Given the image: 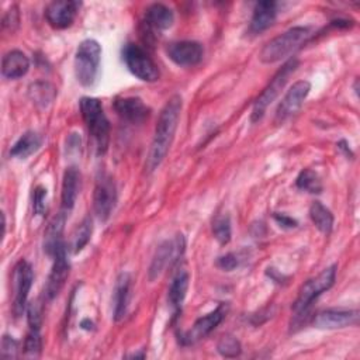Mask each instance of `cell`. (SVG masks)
I'll return each mask as SVG.
<instances>
[{
	"instance_id": "cell-1",
	"label": "cell",
	"mask_w": 360,
	"mask_h": 360,
	"mask_svg": "<svg viewBox=\"0 0 360 360\" xmlns=\"http://www.w3.org/2000/svg\"><path fill=\"white\" fill-rule=\"evenodd\" d=\"M181 105H183L181 97L179 94H174L166 101L165 107L159 114L152 145L146 159V167L149 172H153L160 166V163L165 160L170 149V145L173 142V138L177 129Z\"/></svg>"
},
{
	"instance_id": "cell-2",
	"label": "cell",
	"mask_w": 360,
	"mask_h": 360,
	"mask_svg": "<svg viewBox=\"0 0 360 360\" xmlns=\"http://www.w3.org/2000/svg\"><path fill=\"white\" fill-rule=\"evenodd\" d=\"M80 112L98 155L105 153L110 142V121L104 114L101 101L94 97L80 98Z\"/></svg>"
},
{
	"instance_id": "cell-3",
	"label": "cell",
	"mask_w": 360,
	"mask_h": 360,
	"mask_svg": "<svg viewBox=\"0 0 360 360\" xmlns=\"http://www.w3.org/2000/svg\"><path fill=\"white\" fill-rule=\"evenodd\" d=\"M311 35L308 27H292L283 34L270 39L260 51L259 59L263 63H276L290 53H292L297 48H300Z\"/></svg>"
},
{
	"instance_id": "cell-4",
	"label": "cell",
	"mask_w": 360,
	"mask_h": 360,
	"mask_svg": "<svg viewBox=\"0 0 360 360\" xmlns=\"http://www.w3.org/2000/svg\"><path fill=\"white\" fill-rule=\"evenodd\" d=\"M336 264H330L329 267L323 269L319 274H316L315 277L309 278L308 281H305L300 291H298V297L292 304V311L295 312V318L300 319L302 318V315L305 316V314L308 312L309 307L312 305V302L325 291H328L336 278Z\"/></svg>"
},
{
	"instance_id": "cell-5",
	"label": "cell",
	"mask_w": 360,
	"mask_h": 360,
	"mask_svg": "<svg viewBox=\"0 0 360 360\" xmlns=\"http://www.w3.org/2000/svg\"><path fill=\"white\" fill-rule=\"evenodd\" d=\"M101 59V46L96 39H84L79 44L75 55V75L77 82L90 87L96 83Z\"/></svg>"
},
{
	"instance_id": "cell-6",
	"label": "cell",
	"mask_w": 360,
	"mask_h": 360,
	"mask_svg": "<svg viewBox=\"0 0 360 360\" xmlns=\"http://www.w3.org/2000/svg\"><path fill=\"white\" fill-rule=\"evenodd\" d=\"M298 65H300L298 59L291 58L277 70V73L273 76L270 83L264 87V90L259 94V97L253 103V108H252V114H250L252 122H257L259 120H262L267 107L277 98V96L284 89L285 83L288 82L290 76L297 70Z\"/></svg>"
},
{
	"instance_id": "cell-7",
	"label": "cell",
	"mask_w": 360,
	"mask_h": 360,
	"mask_svg": "<svg viewBox=\"0 0 360 360\" xmlns=\"http://www.w3.org/2000/svg\"><path fill=\"white\" fill-rule=\"evenodd\" d=\"M122 59L128 70L142 82H156L159 79V69L143 48L135 44H127L122 48Z\"/></svg>"
},
{
	"instance_id": "cell-8",
	"label": "cell",
	"mask_w": 360,
	"mask_h": 360,
	"mask_svg": "<svg viewBox=\"0 0 360 360\" xmlns=\"http://www.w3.org/2000/svg\"><path fill=\"white\" fill-rule=\"evenodd\" d=\"M184 248H186V240L181 233L173 239H167L162 242L152 257V262L148 270L149 280L155 281L158 277H160V274L183 255Z\"/></svg>"
},
{
	"instance_id": "cell-9",
	"label": "cell",
	"mask_w": 360,
	"mask_h": 360,
	"mask_svg": "<svg viewBox=\"0 0 360 360\" xmlns=\"http://www.w3.org/2000/svg\"><path fill=\"white\" fill-rule=\"evenodd\" d=\"M117 202V188L112 177L107 173H100L93 191V210L96 217L104 222L110 218Z\"/></svg>"
},
{
	"instance_id": "cell-10",
	"label": "cell",
	"mask_w": 360,
	"mask_h": 360,
	"mask_svg": "<svg viewBox=\"0 0 360 360\" xmlns=\"http://www.w3.org/2000/svg\"><path fill=\"white\" fill-rule=\"evenodd\" d=\"M34 281V271L27 260H20L13 271V312L20 316L27 308V298Z\"/></svg>"
},
{
	"instance_id": "cell-11",
	"label": "cell",
	"mask_w": 360,
	"mask_h": 360,
	"mask_svg": "<svg viewBox=\"0 0 360 360\" xmlns=\"http://www.w3.org/2000/svg\"><path fill=\"white\" fill-rule=\"evenodd\" d=\"M226 312H228V304L226 302L218 304V307L214 311L198 318L194 322L193 328L180 336L181 343L191 345L205 338L207 335H210L224 321V318L226 316Z\"/></svg>"
},
{
	"instance_id": "cell-12",
	"label": "cell",
	"mask_w": 360,
	"mask_h": 360,
	"mask_svg": "<svg viewBox=\"0 0 360 360\" xmlns=\"http://www.w3.org/2000/svg\"><path fill=\"white\" fill-rule=\"evenodd\" d=\"M311 83L308 80H298L295 82L284 94L283 100L280 101L277 111H276V122L281 124L291 115H294L302 105L304 100L309 94Z\"/></svg>"
},
{
	"instance_id": "cell-13",
	"label": "cell",
	"mask_w": 360,
	"mask_h": 360,
	"mask_svg": "<svg viewBox=\"0 0 360 360\" xmlns=\"http://www.w3.org/2000/svg\"><path fill=\"white\" fill-rule=\"evenodd\" d=\"M69 270H70V264L68 260V249L65 243H62L53 255V264L45 285V295L48 300L55 298L60 292V290L63 288L68 280Z\"/></svg>"
},
{
	"instance_id": "cell-14",
	"label": "cell",
	"mask_w": 360,
	"mask_h": 360,
	"mask_svg": "<svg viewBox=\"0 0 360 360\" xmlns=\"http://www.w3.org/2000/svg\"><path fill=\"white\" fill-rule=\"evenodd\" d=\"M82 3L75 0H56L45 7V18L55 30H65L70 27L77 15Z\"/></svg>"
},
{
	"instance_id": "cell-15",
	"label": "cell",
	"mask_w": 360,
	"mask_h": 360,
	"mask_svg": "<svg viewBox=\"0 0 360 360\" xmlns=\"http://www.w3.org/2000/svg\"><path fill=\"white\" fill-rule=\"evenodd\" d=\"M359 311L357 309H343V308H328L319 311L312 321V325L318 329H342L346 326L357 325Z\"/></svg>"
},
{
	"instance_id": "cell-16",
	"label": "cell",
	"mask_w": 360,
	"mask_h": 360,
	"mask_svg": "<svg viewBox=\"0 0 360 360\" xmlns=\"http://www.w3.org/2000/svg\"><path fill=\"white\" fill-rule=\"evenodd\" d=\"M166 53L179 66H194L201 62L204 48L197 41H177L166 48Z\"/></svg>"
},
{
	"instance_id": "cell-17",
	"label": "cell",
	"mask_w": 360,
	"mask_h": 360,
	"mask_svg": "<svg viewBox=\"0 0 360 360\" xmlns=\"http://www.w3.org/2000/svg\"><path fill=\"white\" fill-rule=\"evenodd\" d=\"M117 114L128 122L139 124L149 117V107L139 97H118L114 101Z\"/></svg>"
},
{
	"instance_id": "cell-18",
	"label": "cell",
	"mask_w": 360,
	"mask_h": 360,
	"mask_svg": "<svg viewBox=\"0 0 360 360\" xmlns=\"http://www.w3.org/2000/svg\"><path fill=\"white\" fill-rule=\"evenodd\" d=\"M174 22V14L172 8L162 3H153L146 8L145 13V27L149 34L160 32L170 28Z\"/></svg>"
},
{
	"instance_id": "cell-19",
	"label": "cell",
	"mask_w": 360,
	"mask_h": 360,
	"mask_svg": "<svg viewBox=\"0 0 360 360\" xmlns=\"http://www.w3.org/2000/svg\"><path fill=\"white\" fill-rule=\"evenodd\" d=\"M80 190V172L76 166L66 167L62 179V191H60V200H62V210L70 211L75 207V202L77 200Z\"/></svg>"
},
{
	"instance_id": "cell-20",
	"label": "cell",
	"mask_w": 360,
	"mask_h": 360,
	"mask_svg": "<svg viewBox=\"0 0 360 360\" xmlns=\"http://www.w3.org/2000/svg\"><path fill=\"white\" fill-rule=\"evenodd\" d=\"M277 17V3L276 1H259L255 4L249 31L252 34H260L262 31L267 30Z\"/></svg>"
},
{
	"instance_id": "cell-21",
	"label": "cell",
	"mask_w": 360,
	"mask_h": 360,
	"mask_svg": "<svg viewBox=\"0 0 360 360\" xmlns=\"http://www.w3.org/2000/svg\"><path fill=\"white\" fill-rule=\"evenodd\" d=\"M131 274L127 271L120 273L114 287L112 304H114V321L120 322L128 309L129 302V291H131Z\"/></svg>"
},
{
	"instance_id": "cell-22",
	"label": "cell",
	"mask_w": 360,
	"mask_h": 360,
	"mask_svg": "<svg viewBox=\"0 0 360 360\" xmlns=\"http://www.w3.org/2000/svg\"><path fill=\"white\" fill-rule=\"evenodd\" d=\"M30 69V60L27 55L18 49L8 51L1 59V75L6 79L22 77Z\"/></svg>"
},
{
	"instance_id": "cell-23",
	"label": "cell",
	"mask_w": 360,
	"mask_h": 360,
	"mask_svg": "<svg viewBox=\"0 0 360 360\" xmlns=\"http://www.w3.org/2000/svg\"><path fill=\"white\" fill-rule=\"evenodd\" d=\"M66 211H60L56 214L48 224L45 233H44V250L49 255L53 256L56 249L63 243L62 240V233L66 222Z\"/></svg>"
},
{
	"instance_id": "cell-24",
	"label": "cell",
	"mask_w": 360,
	"mask_h": 360,
	"mask_svg": "<svg viewBox=\"0 0 360 360\" xmlns=\"http://www.w3.org/2000/svg\"><path fill=\"white\" fill-rule=\"evenodd\" d=\"M188 284H190V276L187 271H179L170 283L167 301H169L174 315H177L179 311L181 309V305L187 295Z\"/></svg>"
},
{
	"instance_id": "cell-25",
	"label": "cell",
	"mask_w": 360,
	"mask_h": 360,
	"mask_svg": "<svg viewBox=\"0 0 360 360\" xmlns=\"http://www.w3.org/2000/svg\"><path fill=\"white\" fill-rule=\"evenodd\" d=\"M41 146V136L35 131H25L10 149V156L17 159H27L35 153Z\"/></svg>"
},
{
	"instance_id": "cell-26",
	"label": "cell",
	"mask_w": 360,
	"mask_h": 360,
	"mask_svg": "<svg viewBox=\"0 0 360 360\" xmlns=\"http://www.w3.org/2000/svg\"><path fill=\"white\" fill-rule=\"evenodd\" d=\"M309 217L312 224L321 231L322 233H330L333 228V214L329 208H326L322 202L315 201L309 207Z\"/></svg>"
},
{
	"instance_id": "cell-27",
	"label": "cell",
	"mask_w": 360,
	"mask_h": 360,
	"mask_svg": "<svg viewBox=\"0 0 360 360\" xmlns=\"http://www.w3.org/2000/svg\"><path fill=\"white\" fill-rule=\"evenodd\" d=\"M28 94L34 104L48 107L56 97V87L48 82H35L28 87Z\"/></svg>"
},
{
	"instance_id": "cell-28",
	"label": "cell",
	"mask_w": 360,
	"mask_h": 360,
	"mask_svg": "<svg viewBox=\"0 0 360 360\" xmlns=\"http://www.w3.org/2000/svg\"><path fill=\"white\" fill-rule=\"evenodd\" d=\"M295 186L307 193L319 194L322 191V181L316 172L312 169H304L295 179Z\"/></svg>"
},
{
	"instance_id": "cell-29",
	"label": "cell",
	"mask_w": 360,
	"mask_h": 360,
	"mask_svg": "<svg viewBox=\"0 0 360 360\" xmlns=\"http://www.w3.org/2000/svg\"><path fill=\"white\" fill-rule=\"evenodd\" d=\"M91 218L86 217L75 229L73 235H72V250L75 255H77L79 252L83 250V248L89 243L90 236H91Z\"/></svg>"
},
{
	"instance_id": "cell-30",
	"label": "cell",
	"mask_w": 360,
	"mask_h": 360,
	"mask_svg": "<svg viewBox=\"0 0 360 360\" xmlns=\"http://www.w3.org/2000/svg\"><path fill=\"white\" fill-rule=\"evenodd\" d=\"M212 233L214 238L221 245H226L231 240L232 236V226H231V218L228 214H218L215 215L212 221Z\"/></svg>"
},
{
	"instance_id": "cell-31",
	"label": "cell",
	"mask_w": 360,
	"mask_h": 360,
	"mask_svg": "<svg viewBox=\"0 0 360 360\" xmlns=\"http://www.w3.org/2000/svg\"><path fill=\"white\" fill-rule=\"evenodd\" d=\"M217 350L224 357H236L240 354L242 346L235 336L224 335L217 343Z\"/></svg>"
},
{
	"instance_id": "cell-32",
	"label": "cell",
	"mask_w": 360,
	"mask_h": 360,
	"mask_svg": "<svg viewBox=\"0 0 360 360\" xmlns=\"http://www.w3.org/2000/svg\"><path fill=\"white\" fill-rule=\"evenodd\" d=\"M41 350H42V339H41L39 329H30L22 346L24 356L38 357L41 354Z\"/></svg>"
},
{
	"instance_id": "cell-33",
	"label": "cell",
	"mask_w": 360,
	"mask_h": 360,
	"mask_svg": "<svg viewBox=\"0 0 360 360\" xmlns=\"http://www.w3.org/2000/svg\"><path fill=\"white\" fill-rule=\"evenodd\" d=\"M27 321L30 325V329H39L42 326V305L39 301H32L27 304Z\"/></svg>"
},
{
	"instance_id": "cell-34",
	"label": "cell",
	"mask_w": 360,
	"mask_h": 360,
	"mask_svg": "<svg viewBox=\"0 0 360 360\" xmlns=\"http://www.w3.org/2000/svg\"><path fill=\"white\" fill-rule=\"evenodd\" d=\"M46 195H48V191L44 186L35 187L34 195H32V207H34V212L39 217L45 215L46 212Z\"/></svg>"
},
{
	"instance_id": "cell-35",
	"label": "cell",
	"mask_w": 360,
	"mask_h": 360,
	"mask_svg": "<svg viewBox=\"0 0 360 360\" xmlns=\"http://www.w3.org/2000/svg\"><path fill=\"white\" fill-rule=\"evenodd\" d=\"M18 354V342L8 335L1 338V357L3 359H15Z\"/></svg>"
},
{
	"instance_id": "cell-36",
	"label": "cell",
	"mask_w": 360,
	"mask_h": 360,
	"mask_svg": "<svg viewBox=\"0 0 360 360\" xmlns=\"http://www.w3.org/2000/svg\"><path fill=\"white\" fill-rule=\"evenodd\" d=\"M18 22H20L18 7H17V6H11V7L6 11V14L3 15V21H1L3 30L14 31V30L18 27Z\"/></svg>"
},
{
	"instance_id": "cell-37",
	"label": "cell",
	"mask_w": 360,
	"mask_h": 360,
	"mask_svg": "<svg viewBox=\"0 0 360 360\" xmlns=\"http://www.w3.org/2000/svg\"><path fill=\"white\" fill-rule=\"evenodd\" d=\"M238 264H239V260L235 253H226L217 259V266L225 271H231V270L236 269Z\"/></svg>"
},
{
	"instance_id": "cell-38",
	"label": "cell",
	"mask_w": 360,
	"mask_h": 360,
	"mask_svg": "<svg viewBox=\"0 0 360 360\" xmlns=\"http://www.w3.org/2000/svg\"><path fill=\"white\" fill-rule=\"evenodd\" d=\"M273 218H274V221L278 224V226L283 228V229H292V228H297V225H298V221L294 219V218H291V217L287 215V214L274 212V214H273Z\"/></svg>"
},
{
	"instance_id": "cell-39",
	"label": "cell",
	"mask_w": 360,
	"mask_h": 360,
	"mask_svg": "<svg viewBox=\"0 0 360 360\" xmlns=\"http://www.w3.org/2000/svg\"><path fill=\"white\" fill-rule=\"evenodd\" d=\"M336 146H338L340 150H343L346 156H353V153H352L350 148L347 146V142H346V141H340V142H338V143H336Z\"/></svg>"
},
{
	"instance_id": "cell-40",
	"label": "cell",
	"mask_w": 360,
	"mask_h": 360,
	"mask_svg": "<svg viewBox=\"0 0 360 360\" xmlns=\"http://www.w3.org/2000/svg\"><path fill=\"white\" fill-rule=\"evenodd\" d=\"M80 326L83 328V329H87V330H90V329H93V322L90 321V319H83L82 321V323H80Z\"/></svg>"
}]
</instances>
